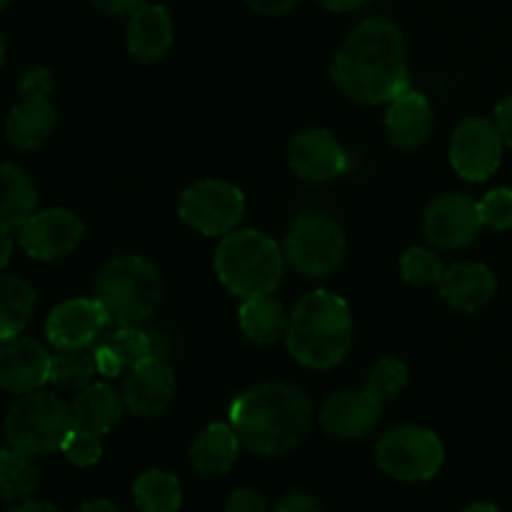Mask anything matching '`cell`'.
Here are the masks:
<instances>
[{
    "label": "cell",
    "mask_w": 512,
    "mask_h": 512,
    "mask_svg": "<svg viewBox=\"0 0 512 512\" xmlns=\"http://www.w3.org/2000/svg\"><path fill=\"white\" fill-rule=\"evenodd\" d=\"M330 78L348 95L365 105L393 103L410 90L405 40L388 18H368L345 38L330 63Z\"/></svg>",
    "instance_id": "6da1fadb"
},
{
    "label": "cell",
    "mask_w": 512,
    "mask_h": 512,
    "mask_svg": "<svg viewBox=\"0 0 512 512\" xmlns=\"http://www.w3.org/2000/svg\"><path fill=\"white\" fill-rule=\"evenodd\" d=\"M313 418L308 393L293 383H260L240 395L230 408V425L240 443L255 455L278 458L305 438Z\"/></svg>",
    "instance_id": "7a4b0ae2"
},
{
    "label": "cell",
    "mask_w": 512,
    "mask_h": 512,
    "mask_svg": "<svg viewBox=\"0 0 512 512\" xmlns=\"http://www.w3.org/2000/svg\"><path fill=\"white\" fill-rule=\"evenodd\" d=\"M285 343L305 368H335L353 345L350 305L330 290H313L290 313Z\"/></svg>",
    "instance_id": "3957f363"
},
{
    "label": "cell",
    "mask_w": 512,
    "mask_h": 512,
    "mask_svg": "<svg viewBox=\"0 0 512 512\" xmlns=\"http://www.w3.org/2000/svg\"><path fill=\"white\" fill-rule=\"evenodd\" d=\"M215 273L240 300L273 295L285 273V250L260 230H233L215 250Z\"/></svg>",
    "instance_id": "277c9868"
},
{
    "label": "cell",
    "mask_w": 512,
    "mask_h": 512,
    "mask_svg": "<svg viewBox=\"0 0 512 512\" xmlns=\"http://www.w3.org/2000/svg\"><path fill=\"white\" fill-rule=\"evenodd\" d=\"M95 298L118 325L143 323L153 318L163 300V278L150 260L140 255H118L100 268Z\"/></svg>",
    "instance_id": "5b68a950"
},
{
    "label": "cell",
    "mask_w": 512,
    "mask_h": 512,
    "mask_svg": "<svg viewBox=\"0 0 512 512\" xmlns=\"http://www.w3.org/2000/svg\"><path fill=\"white\" fill-rule=\"evenodd\" d=\"M70 430H73L70 405L60 395L43 393V390L23 395L5 420L8 448L28 458H43L55 450H63Z\"/></svg>",
    "instance_id": "8992f818"
},
{
    "label": "cell",
    "mask_w": 512,
    "mask_h": 512,
    "mask_svg": "<svg viewBox=\"0 0 512 512\" xmlns=\"http://www.w3.org/2000/svg\"><path fill=\"white\" fill-rule=\"evenodd\" d=\"M375 463L385 475L403 483H423L435 478L445 463V448L428 428H395L375 445Z\"/></svg>",
    "instance_id": "52a82bcc"
},
{
    "label": "cell",
    "mask_w": 512,
    "mask_h": 512,
    "mask_svg": "<svg viewBox=\"0 0 512 512\" xmlns=\"http://www.w3.org/2000/svg\"><path fill=\"white\" fill-rule=\"evenodd\" d=\"M285 258L308 278L335 273L345 258V235L335 220L325 215H303L285 235Z\"/></svg>",
    "instance_id": "ba28073f"
},
{
    "label": "cell",
    "mask_w": 512,
    "mask_h": 512,
    "mask_svg": "<svg viewBox=\"0 0 512 512\" xmlns=\"http://www.w3.org/2000/svg\"><path fill=\"white\" fill-rule=\"evenodd\" d=\"M178 215L200 235H228L245 215V195L225 180H200L190 185L178 203Z\"/></svg>",
    "instance_id": "9c48e42d"
},
{
    "label": "cell",
    "mask_w": 512,
    "mask_h": 512,
    "mask_svg": "<svg viewBox=\"0 0 512 512\" xmlns=\"http://www.w3.org/2000/svg\"><path fill=\"white\" fill-rule=\"evenodd\" d=\"M503 135L498 125L485 118H468L455 128L450 140V165L470 183H483L503 160Z\"/></svg>",
    "instance_id": "30bf717a"
},
{
    "label": "cell",
    "mask_w": 512,
    "mask_h": 512,
    "mask_svg": "<svg viewBox=\"0 0 512 512\" xmlns=\"http://www.w3.org/2000/svg\"><path fill=\"white\" fill-rule=\"evenodd\" d=\"M480 228V203L470 195H438L423 213L425 238L443 250L465 248L478 238Z\"/></svg>",
    "instance_id": "8fae6325"
},
{
    "label": "cell",
    "mask_w": 512,
    "mask_h": 512,
    "mask_svg": "<svg viewBox=\"0 0 512 512\" xmlns=\"http://www.w3.org/2000/svg\"><path fill=\"white\" fill-rule=\"evenodd\" d=\"M20 233V248L35 260H58L73 253L85 235V225L73 210L48 208L35 213Z\"/></svg>",
    "instance_id": "7c38bea8"
},
{
    "label": "cell",
    "mask_w": 512,
    "mask_h": 512,
    "mask_svg": "<svg viewBox=\"0 0 512 512\" xmlns=\"http://www.w3.org/2000/svg\"><path fill=\"white\" fill-rule=\"evenodd\" d=\"M288 163L300 180L328 183L348 168V155L330 130L308 128L288 145Z\"/></svg>",
    "instance_id": "4fadbf2b"
},
{
    "label": "cell",
    "mask_w": 512,
    "mask_h": 512,
    "mask_svg": "<svg viewBox=\"0 0 512 512\" xmlns=\"http://www.w3.org/2000/svg\"><path fill=\"white\" fill-rule=\"evenodd\" d=\"M110 320L98 298H73L60 303L45 323V335L58 350H78L95 343Z\"/></svg>",
    "instance_id": "5bb4252c"
},
{
    "label": "cell",
    "mask_w": 512,
    "mask_h": 512,
    "mask_svg": "<svg viewBox=\"0 0 512 512\" xmlns=\"http://www.w3.org/2000/svg\"><path fill=\"white\" fill-rule=\"evenodd\" d=\"M50 363L53 358L48 350L33 338L3 340L0 348V385L8 393L28 395L40 390V385L50 383Z\"/></svg>",
    "instance_id": "9a60e30c"
},
{
    "label": "cell",
    "mask_w": 512,
    "mask_h": 512,
    "mask_svg": "<svg viewBox=\"0 0 512 512\" xmlns=\"http://www.w3.org/2000/svg\"><path fill=\"white\" fill-rule=\"evenodd\" d=\"M175 395V373L160 358H150L130 370L123 385L125 408L138 418H158Z\"/></svg>",
    "instance_id": "2e32d148"
},
{
    "label": "cell",
    "mask_w": 512,
    "mask_h": 512,
    "mask_svg": "<svg viewBox=\"0 0 512 512\" xmlns=\"http://www.w3.org/2000/svg\"><path fill=\"white\" fill-rule=\"evenodd\" d=\"M380 408L383 403H378L368 390H343L325 400L320 423L335 438H365L378 425Z\"/></svg>",
    "instance_id": "e0dca14e"
},
{
    "label": "cell",
    "mask_w": 512,
    "mask_h": 512,
    "mask_svg": "<svg viewBox=\"0 0 512 512\" xmlns=\"http://www.w3.org/2000/svg\"><path fill=\"white\" fill-rule=\"evenodd\" d=\"M433 123V105L418 90H405L393 103H388L385 130H388V140L395 148H420L433 133Z\"/></svg>",
    "instance_id": "ac0fdd59"
},
{
    "label": "cell",
    "mask_w": 512,
    "mask_h": 512,
    "mask_svg": "<svg viewBox=\"0 0 512 512\" xmlns=\"http://www.w3.org/2000/svg\"><path fill=\"white\" fill-rule=\"evenodd\" d=\"M438 288L453 308L475 313L493 300L498 280L485 263H455L445 270Z\"/></svg>",
    "instance_id": "d6986e66"
},
{
    "label": "cell",
    "mask_w": 512,
    "mask_h": 512,
    "mask_svg": "<svg viewBox=\"0 0 512 512\" xmlns=\"http://www.w3.org/2000/svg\"><path fill=\"white\" fill-rule=\"evenodd\" d=\"M93 355L95 365H98V373L108 375V378H118L120 373H130L140 363L155 358L153 340L143 330L133 328V325H118L108 338L100 340Z\"/></svg>",
    "instance_id": "ffe728a7"
},
{
    "label": "cell",
    "mask_w": 512,
    "mask_h": 512,
    "mask_svg": "<svg viewBox=\"0 0 512 512\" xmlns=\"http://www.w3.org/2000/svg\"><path fill=\"white\" fill-rule=\"evenodd\" d=\"M125 400L118 390L108 383H90L88 388L75 395L73 405V428L85 430L93 435H108L123 418Z\"/></svg>",
    "instance_id": "44dd1931"
},
{
    "label": "cell",
    "mask_w": 512,
    "mask_h": 512,
    "mask_svg": "<svg viewBox=\"0 0 512 512\" xmlns=\"http://www.w3.org/2000/svg\"><path fill=\"white\" fill-rule=\"evenodd\" d=\"M173 45V23L163 5H143L130 15L128 50L140 63H155Z\"/></svg>",
    "instance_id": "7402d4cb"
},
{
    "label": "cell",
    "mask_w": 512,
    "mask_h": 512,
    "mask_svg": "<svg viewBox=\"0 0 512 512\" xmlns=\"http://www.w3.org/2000/svg\"><path fill=\"white\" fill-rule=\"evenodd\" d=\"M240 438L233 425L213 423L193 440L190 460L203 478H220L235 465L240 450Z\"/></svg>",
    "instance_id": "603a6c76"
},
{
    "label": "cell",
    "mask_w": 512,
    "mask_h": 512,
    "mask_svg": "<svg viewBox=\"0 0 512 512\" xmlns=\"http://www.w3.org/2000/svg\"><path fill=\"white\" fill-rule=\"evenodd\" d=\"M58 113L50 100H23L5 120V138L18 150H38L53 135Z\"/></svg>",
    "instance_id": "cb8c5ba5"
},
{
    "label": "cell",
    "mask_w": 512,
    "mask_h": 512,
    "mask_svg": "<svg viewBox=\"0 0 512 512\" xmlns=\"http://www.w3.org/2000/svg\"><path fill=\"white\" fill-rule=\"evenodd\" d=\"M0 180H3L0 223L8 230H20L35 213H38V188H35L33 178L13 163H3V168H0Z\"/></svg>",
    "instance_id": "d4e9b609"
},
{
    "label": "cell",
    "mask_w": 512,
    "mask_h": 512,
    "mask_svg": "<svg viewBox=\"0 0 512 512\" xmlns=\"http://www.w3.org/2000/svg\"><path fill=\"white\" fill-rule=\"evenodd\" d=\"M240 330L248 335L253 343L270 345L288 333L290 315L285 313L283 305L270 295H258V298L243 300L238 313Z\"/></svg>",
    "instance_id": "484cf974"
},
{
    "label": "cell",
    "mask_w": 512,
    "mask_h": 512,
    "mask_svg": "<svg viewBox=\"0 0 512 512\" xmlns=\"http://www.w3.org/2000/svg\"><path fill=\"white\" fill-rule=\"evenodd\" d=\"M35 310V288L18 275L0 278V338H18Z\"/></svg>",
    "instance_id": "4316f807"
},
{
    "label": "cell",
    "mask_w": 512,
    "mask_h": 512,
    "mask_svg": "<svg viewBox=\"0 0 512 512\" xmlns=\"http://www.w3.org/2000/svg\"><path fill=\"white\" fill-rule=\"evenodd\" d=\"M133 498L140 512H178L183 503V488L168 470H148L135 480Z\"/></svg>",
    "instance_id": "83f0119b"
},
{
    "label": "cell",
    "mask_w": 512,
    "mask_h": 512,
    "mask_svg": "<svg viewBox=\"0 0 512 512\" xmlns=\"http://www.w3.org/2000/svg\"><path fill=\"white\" fill-rule=\"evenodd\" d=\"M95 370H98L95 355H90L85 348L58 350V355H53V363H50V383L60 390L80 393L93 383Z\"/></svg>",
    "instance_id": "f1b7e54d"
},
{
    "label": "cell",
    "mask_w": 512,
    "mask_h": 512,
    "mask_svg": "<svg viewBox=\"0 0 512 512\" xmlns=\"http://www.w3.org/2000/svg\"><path fill=\"white\" fill-rule=\"evenodd\" d=\"M38 485V468L33 458L23 453H15L13 448H5L0 453V493L5 500H25Z\"/></svg>",
    "instance_id": "f546056e"
},
{
    "label": "cell",
    "mask_w": 512,
    "mask_h": 512,
    "mask_svg": "<svg viewBox=\"0 0 512 512\" xmlns=\"http://www.w3.org/2000/svg\"><path fill=\"white\" fill-rule=\"evenodd\" d=\"M405 385H408V365L398 358H380L365 380V390L383 405L398 398Z\"/></svg>",
    "instance_id": "4dcf8cb0"
},
{
    "label": "cell",
    "mask_w": 512,
    "mask_h": 512,
    "mask_svg": "<svg viewBox=\"0 0 512 512\" xmlns=\"http://www.w3.org/2000/svg\"><path fill=\"white\" fill-rule=\"evenodd\" d=\"M400 273L413 285H440L445 268L438 255L428 248H410L400 258Z\"/></svg>",
    "instance_id": "1f68e13d"
},
{
    "label": "cell",
    "mask_w": 512,
    "mask_h": 512,
    "mask_svg": "<svg viewBox=\"0 0 512 512\" xmlns=\"http://www.w3.org/2000/svg\"><path fill=\"white\" fill-rule=\"evenodd\" d=\"M60 453H63L70 463L78 465V468H90V465H95L103 458V445H100L98 435L73 428L68 438H65Z\"/></svg>",
    "instance_id": "d6a6232c"
},
{
    "label": "cell",
    "mask_w": 512,
    "mask_h": 512,
    "mask_svg": "<svg viewBox=\"0 0 512 512\" xmlns=\"http://www.w3.org/2000/svg\"><path fill=\"white\" fill-rule=\"evenodd\" d=\"M480 218L483 225L493 230H510L512 228V190L495 188L480 200Z\"/></svg>",
    "instance_id": "836d02e7"
},
{
    "label": "cell",
    "mask_w": 512,
    "mask_h": 512,
    "mask_svg": "<svg viewBox=\"0 0 512 512\" xmlns=\"http://www.w3.org/2000/svg\"><path fill=\"white\" fill-rule=\"evenodd\" d=\"M55 80L53 73L45 68H30L25 70L23 78H20L18 90L23 100H48V95L53 93Z\"/></svg>",
    "instance_id": "e575fe53"
},
{
    "label": "cell",
    "mask_w": 512,
    "mask_h": 512,
    "mask_svg": "<svg viewBox=\"0 0 512 512\" xmlns=\"http://www.w3.org/2000/svg\"><path fill=\"white\" fill-rule=\"evenodd\" d=\"M225 512H265V498L255 490H235Z\"/></svg>",
    "instance_id": "d590c367"
},
{
    "label": "cell",
    "mask_w": 512,
    "mask_h": 512,
    "mask_svg": "<svg viewBox=\"0 0 512 512\" xmlns=\"http://www.w3.org/2000/svg\"><path fill=\"white\" fill-rule=\"evenodd\" d=\"M275 512H323V510H320V503L313 498V495L295 493L280 500Z\"/></svg>",
    "instance_id": "8d00e7d4"
},
{
    "label": "cell",
    "mask_w": 512,
    "mask_h": 512,
    "mask_svg": "<svg viewBox=\"0 0 512 512\" xmlns=\"http://www.w3.org/2000/svg\"><path fill=\"white\" fill-rule=\"evenodd\" d=\"M95 10L105 15H133L145 5V0H90Z\"/></svg>",
    "instance_id": "74e56055"
},
{
    "label": "cell",
    "mask_w": 512,
    "mask_h": 512,
    "mask_svg": "<svg viewBox=\"0 0 512 512\" xmlns=\"http://www.w3.org/2000/svg\"><path fill=\"white\" fill-rule=\"evenodd\" d=\"M495 125H498L500 135H503L505 145H510L512 148V95L510 98H505L503 103L495 108Z\"/></svg>",
    "instance_id": "f35d334b"
},
{
    "label": "cell",
    "mask_w": 512,
    "mask_h": 512,
    "mask_svg": "<svg viewBox=\"0 0 512 512\" xmlns=\"http://www.w3.org/2000/svg\"><path fill=\"white\" fill-rule=\"evenodd\" d=\"M245 3L263 15H283V13H290L298 0H245Z\"/></svg>",
    "instance_id": "ab89813d"
},
{
    "label": "cell",
    "mask_w": 512,
    "mask_h": 512,
    "mask_svg": "<svg viewBox=\"0 0 512 512\" xmlns=\"http://www.w3.org/2000/svg\"><path fill=\"white\" fill-rule=\"evenodd\" d=\"M75 512H120L110 500H88V503L80 505Z\"/></svg>",
    "instance_id": "60d3db41"
},
{
    "label": "cell",
    "mask_w": 512,
    "mask_h": 512,
    "mask_svg": "<svg viewBox=\"0 0 512 512\" xmlns=\"http://www.w3.org/2000/svg\"><path fill=\"white\" fill-rule=\"evenodd\" d=\"M320 3H323L328 10H338V13H340V10L360 8V5H365L368 0H320Z\"/></svg>",
    "instance_id": "b9f144b4"
},
{
    "label": "cell",
    "mask_w": 512,
    "mask_h": 512,
    "mask_svg": "<svg viewBox=\"0 0 512 512\" xmlns=\"http://www.w3.org/2000/svg\"><path fill=\"white\" fill-rule=\"evenodd\" d=\"M10 512H60L58 508H53L50 503H38V500H28V503H20L18 508H13Z\"/></svg>",
    "instance_id": "7bdbcfd3"
},
{
    "label": "cell",
    "mask_w": 512,
    "mask_h": 512,
    "mask_svg": "<svg viewBox=\"0 0 512 512\" xmlns=\"http://www.w3.org/2000/svg\"><path fill=\"white\" fill-rule=\"evenodd\" d=\"M0 240H3V258H0V265H8L10 263V253H13V240H10V230L3 228L0 230Z\"/></svg>",
    "instance_id": "ee69618b"
},
{
    "label": "cell",
    "mask_w": 512,
    "mask_h": 512,
    "mask_svg": "<svg viewBox=\"0 0 512 512\" xmlns=\"http://www.w3.org/2000/svg\"><path fill=\"white\" fill-rule=\"evenodd\" d=\"M463 512H500V510L490 503H475V505H470V508H465Z\"/></svg>",
    "instance_id": "f6af8a7d"
},
{
    "label": "cell",
    "mask_w": 512,
    "mask_h": 512,
    "mask_svg": "<svg viewBox=\"0 0 512 512\" xmlns=\"http://www.w3.org/2000/svg\"><path fill=\"white\" fill-rule=\"evenodd\" d=\"M5 5H8V0H0V8H5Z\"/></svg>",
    "instance_id": "bcb514c9"
}]
</instances>
